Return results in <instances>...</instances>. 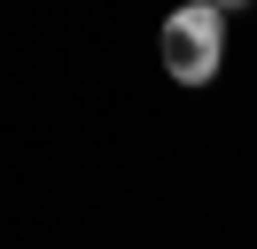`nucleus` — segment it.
Returning a JSON list of instances; mask_svg holds the SVG:
<instances>
[{
  "label": "nucleus",
  "mask_w": 257,
  "mask_h": 249,
  "mask_svg": "<svg viewBox=\"0 0 257 249\" xmlns=\"http://www.w3.org/2000/svg\"><path fill=\"white\" fill-rule=\"evenodd\" d=\"M156 47H164V70H172V86H210V78L226 70V8H210V0L172 8Z\"/></svg>",
  "instance_id": "nucleus-1"
},
{
  "label": "nucleus",
  "mask_w": 257,
  "mask_h": 249,
  "mask_svg": "<svg viewBox=\"0 0 257 249\" xmlns=\"http://www.w3.org/2000/svg\"><path fill=\"white\" fill-rule=\"evenodd\" d=\"M210 8H226V16H234V8H249V0H210Z\"/></svg>",
  "instance_id": "nucleus-2"
}]
</instances>
